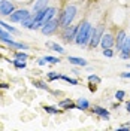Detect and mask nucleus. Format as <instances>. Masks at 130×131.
<instances>
[{
  "label": "nucleus",
  "mask_w": 130,
  "mask_h": 131,
  "mask_svg": "<svg viewBox=\"0 0 130 131\" xmlns=\"http://www.w3.org/2000/svg\"><path fill=\"white\" fill-rule=\"evenodd\" d=\"M91 31H93V25L88 21H84L79 24L76 37H75V43L79 46H88L90 39H91Z\"/></svg>",
  "instance_id": "obj_1"
},
{
  "label": "nucleus",
  "mask_w": 130,
  "mask_h": 131,
  "mask_svg": "<svg viewBox=\"0 0 130 131\" xmlns=\"http://www.w3.org/2000/svg\"><path fill=\"white\" fill-rule=\"evenodd\" d=\"M78 14V9L75 5H67L64 9H63V12L60 14V18H58V21H60V25L66 28V27H69V25L73 23V19H75V16Z\"/></svg>",
  "instance_id": "obj_2"
},
{
  "label": "nucleus",
  "mask_w": 130,
  "mask_h": 131,
  "mask_svg": "<svg viewBox=\"0 0 130 131\" xmlns=\"http://www.w3.org/2000/svg\"><path fill=\"white\" fill-rule=\"evenodd\" d=\"M30 16H32V14L27 9H16L9 15V19H11V23H23L24 19L30 18Z\"/></svg>",
  "instance_id": "obj_3"
},
{
  "label": "nucleus",
  "mask_w": 130,
  "mask_h": 131,
  "mask_svg": "<svg viewBox=\"0 0 130 131\" xmlns=\"http://www.w3.org/2000/svg\"><path fill=\"white\" fill-rule=\"evenodd\" d=\"M58 25H60V21L55 19V18H52L51 21H48V23H45V24L42 25L41 31H42V34H45V36H49V34H52V33L57 31Z\"/></svg>",
  "instance_id": "obj_4"
},
{
  "label": "nucleus",
  "mask_w": 130,
  "mask_h": 131,
  "mask_svg": "<svg viewBox=\"0 0 130 131\" xmlns=\"http://www.w3.org/2000/svg\"><path fill=\"white\" fill-rule=\"evenodd\" d=\"M103 36V28H94L93 27V31H91V39H90V43H88V48H96L97 45H100V39Z\"/></svg>",
  "instance_id": "obj_5"
},
{
  "label": "nucleus",
  "mask_w": 130,
  "mask_h": 131,
  "mask_svg": "<svg viewBox=\"0 0 130 131\" xmlns=\"http://www.w3.org/2000/svg\"><path fill=\"white\" fill-rule=\"evenodd\" d=\"M78 28H79V24L72 27V25H69V27H66L64 31H63V40L64 42H75V37H76V33H78Z\"/></svg>",
  "instance_id": "obj_6"
},
{
  "label": "nucleus",
  "mask_w": 130,
  "mask_h": 131,
  "mask_svg": "<svg viewBox=\"0 0 130 131\" xmlns=\"http://www.w3.org/2000/svg\"><path fill=\"white\" fill-rule=\"evenodd\" d=\"M15 10V6L11 0H0V15L9 16Z\"/></svg>",
  "instance_id": "obj_7"
},
{
  "label": "nucleus",
  "mask_w": 130,
  "mask_h": 131,
  "mask_svg": "<svg viewBox=\"0 0 130 131\" xmlns=\"http://www.w3.org/2000/svg\"><path fill=\"white\" fill-rule=\"evenodd\" d=\"M114 45H115V37L112 36V33H109V31L103 33V36L100 39V46L103 49H106V48H112Z\"/></svg>",
  "instance_id": "obj_8"
},
{
  "label": "nucleus",
  "mask_w": 130,
  "mask_h": 131,
  "mask_svg": "<svg viewBox=\"0 0 130 131\" xmlns=\"http://www.w3.org/2000/svg\"><path fill=\"white\" fill-rule=\"evenodd\" d=\"M0 40L3 42V43H6L9 45L11 48H16V49H29V45H25L23 42H15L14 39H11V37H6V36H0Z\"/></svg>",
  "instance_id": "obj_9"
},
{
  "label": "nucleus",
  "mask_w": 130,
  "mask_h": 131,
  "mask_svg": "<svg viewBox=\"0 0 130 131\" xmlns=\"http://www.w3.org/2000/svg\"><path fill=\"white\" fill-rule=\"evenodd\" d=\"M91 112L94 115H97L99 118H102V119H105V121H109V118H111V115H109V110L105 109V107L102 106H94L91 109Z\"/></svg>",
  "instance_id": "obj_10"
},
{
  "label": "nucleus",
  "mask_w": 130,
  "mask_h": 131,
  "mask_svg": "<svg viewBox=\"0 0 130 131\" xmlns=\"http://www.w3.org/2000/svg\"><path fill=\"white\" fill-rule=\"evenodd\" d=\"M120 57L123 60H129L130 58V36H127L126 40H124V45H123L121 51H120Z\"/></svg>",
  "instance_id": "obj_11"
},
{
  "label": "nucleus",
  "mask_w": 130,
  "mask_h": 131,
  "mask_svg": "<svg viewBox=\"0 0 130 131\" xmlns=\"http://www.w3.org/2000/svg\"><path fill=\"white\" fill-rule=\"evenodd\" d=\"M67 61L73 66H79V67H87L88 66V61L87 60H84L81 57H73V55H69L67 57Z\"/></svg>",
  "instance_id": "obj_12"
},
{
  "label": "nucleus",
  "mask_w": 130,
  "mask_h": 131,
  "mask_svg": "<svg viewBox=\"0 0 130 131\" xmlns=\"http://www.w3.org/2000/svg\"><path fill=\"white\" fill-rule=\"evenodd\" d=\"M126 37H127V33L124 31V30H120L118 34L115 36V46L118 51H121L123 45H124V40H126Z\"/></svg>",
  "instance_id": "obj_13"
},
{
  "label": "nucleus",
  "mask_w": 130,
  "mask_h": 131,
  "mask_svg": "<svg viewBox=\"0 0 130 131\" xmlns=\"http://www.w3.org/2000/svg\"><path fill=\"white\" fill-rule=\"evenodd\" d=\"M61 60L57 57H52V55H45V57H42L38 60V64L39 66H45L47 63H51V64H58Z\"/></svg>",
  "instance_id": "obj_14"
},
{
  "label": "nucleus",
  "mask_w": 130,
  "mask_h": 131,
  "mask_svg": "<svg viewBox=\"0 0 130 131\" xmlns=\"http://www.w3.org/2000/svg\"><path fill=\"white\" fill-rule=\"evenodd\" d=\"M58 107L63 109V110H72V109H76V103L72 101L70 98H64L58 103Z\"/></svg>",
  "instance_id": "obj_15"
},
{
  "label": "nucleus",
  "mask_w": 130,
  "mask_h": 131,
  "mask_svg": "<svg viewBox=\"0 0 130 131\" xmlns=\"http://www.w3.org/2000/svg\"><path fill=\"white\" fill-rule=\"evenodd\" d=\"M75 103H76V109L78 110H87V109H90V101L85 97H79Z\"/></svg>",
  "instance_id": "obj_16"
},
{
  "label": "nucleus",
  "mask_w": 130,
  "mask_h": 131,
  "mask_svg": "<svg viewBox=\"0 0 130 131\" xmlns=\"http://www.w3.org/2000/svg\"><path fill=\"white\" fill-rule=\"evenodd\" d=\"M47 46H48L51 51H54V52H58V54H64V52H66L64 48H63L61 45L55 43V42H47Z\"/></svg>",
  "instance_id": "obj_17"
},
{
  "label": "nucleus",
  "mask_w": 130,
  "mask_h": 131,
  "mask_svg": "<svg viewBox=\"0 0 130 131\" xmlns=\"http://www.w3.org/2000/svg\"><path fill=\"white\" fill-rule=\"evenodd\" d=\"M45 8H48V0H36L33 5V12H38V10Z\"/></svg>",
  "instance_id": "obj_18"
},
{
  "label": "nucleus",
  "mask_w": 130,
  "mask_h": 131,
  "mask_svg": "<svg viewBox=\"0 0 130 131\" xmlns=\"http://www.w3.org/2000/svg\"><path fill=\"white\" fill-rule=\"evenodd\" d=\"M55 14H57V9H55V8H48L47 15H45V18H43V24H45V23H48V21H51V19L55 16Z\"/></svg>",
  "instance_id": "obj_19"
},
{
  "label": "nucleus",
  "mask_w": 130,
  "mask_h": 131,
  "mask_svg": "<svg viewBox=\"0 0 130 131\" xmlns=\"http://www.w3.org/2000/svg\"><path fill=\"white\" fill-rule=\"evenodd\" d=\"M11 63L14 64V67H15V69H20V70H23V69H25V67H27V63H25V61H21V60H18V58H14Z\"/></svg>",
  "instance_id": "obj_20"
},
{
  "label": "nucleus",
  "mask_w": 130,
  "mask_h": 131,
  "mask_svg": "<svg viewBox=\"0 0 130 131\" xmlns=\"http://www.w3.org/2000/svg\"><path fill=\"white\" fill-rule=\"evenodd\" d=\"M32 83L36 86V88H39V90H45V91H51L49 90V86L45 83L43 81H32Z\"/></svg>",
  "instance_id": "obj_21"
},
{
  "label": "nucleus",
  "mask_w": 130,
  "mask_h": 131,
  "mask_svg": "<svg viewBox=\"0 0 130 131\" xmlns=\"http://www.w3.org/2000/svg\"><path fill=\"white\" fill-rule=\"evenodd\" d=\"M43 110H45L47 113H49V115H58V113H61V110H60V109H57L55 106H43Z\"/></svg>",
  "instance_id": "obj_22"
},
{
  "label": "nucleus",
  "mask_w": 130,
  "mask_h": 131,
  "mask_svg": "<svg viewBox=\"0 0 130 131\" xmlns=\"http://www.w3.org/2000/svg\"><path fill=\"white\" fill-rule=\"evenodd\" d=\"M0 25H2V27L6 30V31H9V33H16V28H15V27L9 25L8 23H5V21H2V19H0Z\"/></svg>",
  "instance_id": "obj_23"
},
{
  "label": "nucleus",
  "mask_w": 130,
  "mask_h": 131,
  "mask_svg": "<svg viewBox=\"0 0 130 131\" xmlns=\"http://www.w3.org/2000/svg\"><path fill=\"white\" fill-rule=\"evenodd\" d=\"M14 58H18V60H21V61H27L29 55H27V52H24V51H18V52H15Z\"/></svg>",
  "instance_id": "obj_24"
},
{
  "label": "nucleus",
  "mask_w": 130,
  "mask_h": 131,
  "mask_svg": "<svg viewBox=\"0 0 130 131\" xmlns=\"http://www.w3.org/2000/svg\"><path fill=\"white\" fill-rule=\"evenodd\" d=\"M47 74H48V81H51V82L61 79V74L57 73V72H49V73H47Z\"/></svg>",
  "instance_id": "obj_25"
},
{
  "label": "nucleus",
  "mask_w": 130,
  "mask_h": 131,
  "mask_svg": "<svg viewBox=\"0 0 130 131\" xmlns=\"http://www.w3.org/2000/svg\"><path fill=\"white\" fill-rule=\"evenodd\" d=\"M61 79L67 83H70V85H78V79H75V78H70V76H66V74H61Z\"/></svg>",
  "instance_id": "obj_26"
},
{
  "label": "nucleus",
  "mask_w": 130,
  "mask_h": 131,
  "mask_svg": "<svg viewBox=\"0 0 130 131\" xmlns=\"http://www.w3.org/2000/svg\"><path fill=\"white\" fill-rule=\"evenodd\" d=\"M115 100H118V101H121V100H124V97H126V91L123 90H118L117 92H115Z\"/></svg>",
  "instance_id": "obj_27"
},
{
  "label": "nucleus",
  "mask_w": 130,
  "mask_h": 131,
  "mask_svg": "<svg viewBox=\"0 0 130 131\" xmlns=\"http://www.w3.org/2000/svg\"><path fill=\"white\" fill-rule=\"evenodd\" d=\"M88 82H93V83H96V85H99V83L102 82V79L99 78L97 74H90V76H88Z\"/></svg>",
  "instance_id": "obj_28"
},
{
  "label": "nucleus",
  "mask_w": 130,
  "mask_h": 131,
  "mask_svg": "<svg viewBox=\"0 0 130 131\" xmlns=\"http://www.w3.org/2000/svg\"><path fill=\"white\" fill-rule=\"evenodd\" d=\"M102 54H103V55H105L106 58H112V57H114V51H112L111 48L103 49V51H102Z\"/></svg>",
  "instance_id": "obj_29"
},
{
  "label": "nucleus",
  "mask_w": 130,
  "mask_h": 131,
  "mask_svg": "<svg viewBox=\"0 0 130 131\" xmlns=\"http://www.w3.org/2000/svg\"><path fill=\"white\" fill-rule=\"evenodd\" d=\"M0 36H6V37H11V33L9 31H6L2 25H0Z\"/></svg>",
  "instance_id": "obj_30"
},
{
  "label": "nucleus",
  "mask_w": 130,
  "mask_h": 131,
  "mask_svg": "<svg viewBox=\"0 0 130 131\" xmlns=\"http://www.w3.org/2000/svg\"><path fill=\"white\" fill-rule=\"evenodd\" d=\"M117 131H130V125H123V127H118Z\"/></svg>",
  "instance_id": "obj_31"
},
{
  "label": "nucleus",
  "mask_w": 130,
  "mask_h": 131,
  "mask_svg": "<svg viewBox=\"0 0 130 131\" xmlns=\"http://www.w3.org/2000/svg\"><path fill=\"white\" fill-rule=\"evenodd\" d=\"M123 79H130V72H124V73H121L120 74Z\"/></svg>",
  "instance_id": "obj_32"
},
{
  "label": "nucleus",
  "mask_w": 130,
  "mask_h": 131,
  "mask_svg": "<svg viewBox=\"0 0 130 131\" xmlns=\"http://www.w3.org/2000/svg\"><path fill=\"white\" fill-rule=\"evenodd\" d=\"M90 91H91V92H94V91H96V85H94V83H93V82H90Z\"/></svg>",
  "instance_id": "obj_33"
},
{
  "label": "nucleus",
  "mask_w": 130,
  "mask_h": 131,
  "mask_svg": "<svg viewBox=\"0 0 130 131\" xmlns=\"http://www.w3.org/2000/svg\"><path fill=\"white\" fill-rule=\"evenodd\" d=\"M126 110H127V112L130 113V100L127 101V103H126Z\"/></svg>",
  "instance_id": "obj_34"
},
{
  "label": "nucleus",
  "mask_w": 130,
  "mask_h": 131,
  "mask_svg": "<svg viewBox=\"0 0 130 131\" xmlns=\"http://www.w3.org/2000/svg\"><path fill=\"white\" fill-rule=\"evenodd\" d=\"M0 88H5V90H8L9 85H8V83H0Z\"/></svg>",
  "instance_id": "obj_35"
}]
</instances>
